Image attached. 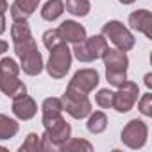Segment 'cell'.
Here are the masks:
<instances>
[{
    "mask_svg": "<svg viewBox=\"0 0 152 152\" xmlns=\"http://www.w3.org/2000/svg\"><path fill=\"white\" fill-rule=\"evenodd\" d=\"M43 127L45 132L41 136V150H54L59 148L64 141L70 140L72 127L66 124V120L61 115L56 116H43Z\"/></svg>",
    "mask_w": 152,
    "mask_h": 152,
    "instance_id": "1",
    "label": "cell"
},
{
    "mask_svg": "<svg viewBox=\"0 0 152 152\" xmlns=\"http://www.w3.org/2000/svg\"><path fill=\"white\" fill-rule=\"evenodd\" d=\"M102 59L106 64V77H107L109 84H113L116 88L122 86L127 81V66H129V59H127L125 52L107 47Z\"/></svg>",
    "mask_w": 152,
    "mask_h": 152,
    "instance_id": "2",
    "label": "cell"
},
{
    "mask_svg": "<svg viewBox=\"0 0 152 152\" xmlns=\"http://www.w3.org/2000/svg\"><path fill=\"white\" fill-rule=\"evenodd\" d=\"M61 104H63V111H66L75 120H83L91 113V102L88 99V93L75 90L72 86L66 88V91L61 99Z\"/></svg>",
    "mask_w": 152,
    "mask_h": 152,
    "instance_id": "3",
    "label": "cell"
},
{
    "mask_svg": "<svg viewBox=\"0 0 152 152\" xmlns=\"http://www.w3.org/2000/svg\"><path fill=\"white\" fill-rule=\"evenodd\" d=\"M106 48H107V41L102 34H99V36L86 38L81 43H75L72 56H75L81 63H91L95 59H100L104 56Z\"/></svg>",
    "mask_w": 152,
    "mask_h": 152,
    "instance_id": "4",
    "label": "cell"
},
{
    "mask_svg": "<svg viewBox=\"0 0 152 152\" xmlns=\"http://www.w3.org/2000/svg\"><path fill=\"white\" fill-rule=\"evenodd\" d=\"M72 66V50L68 48L66 41L59 43L50 50V59L47 63V72L52 79H63Z\"/></svg>",
    "mask_w": 152,
    "mask_h": 152,
    "instance_id": "5",
    "label": "cell"
},
{
    "mask_svg": "<svg viewBox=\"0 0 152 152\" xmlns=\"http://www.w3.org/2000/svg\"><path fill=\"white\" fill-rule=\"evenodd\" d=\"M102 36L106 38V39H109L118 50H122V52H129L132 47H134V43H136V39H134V36L131 34V31H127L125 27H124V23H120L118 20H111V22H107V23H104V27H102Z\"/></svg>",
    "mask_w": 152,
    "mask_h": 152,
    "instance_id": "6",
    "label": "cell"
},
{
    "mask_svg": "<svg viewBox=\"0 0 152 152\" xmlns=\"http://www.w3.org/2000/svg\"><path fill=\"white\" fill-rule=\"evenodd\" d=\"M147 136H148L147 124L138 120V118L131 120L122 131V141L129 148H141L145 145V141H147Z\"/></svg>",
    "mask_w": 152,
    "mask_h": 152,
    "instance_id": "7",
    "label": "cell"
},
{
    "mask_svg": "<svg viewBox=\"0 0 152 152\" xmlns=\"http://www.w3.org/2000/svg\"><path fill=\"white\" fill-rule=\"evenodd\" d=\"M138 95H140L138 84H134V83H131V81H125L122 86H118V91L115 93L113 107H115L118 113H127V111H131L132 106L136 104Z\"/></svg>",
    "mask_w": 152,
    "mask_h": 152,
    "instance_id": "8",
    "label": "cell"
},
{
    "mask_svg": "<svg viewBox=\"0 0 152 152\" xmlns=\"http://www.w3.org/2000/svg\"><path fill=\"white\" fill-rule=\"evenodd\" d=\"M68 86H72L75 90H81L84 93H90L99 86V72L93 68H83V70L73 73V77H72Z\"/></svg>",
    "mask_w": 152,
    "mask_h": 152,
    "instance_id": "9",
    "label": "cell"
},
{
    "mask_svg": "<svg viewBox=\"0 0 152 152\" xmlns=\"http://www.w3.org/2000/svg\"><path fill=\"white\" fill-rule=\"evenodd\" d=\"M13 113L20 120H31L38 113V106H36L34 99H31L25 93V95H20V97L13 99Z\"/></svg>",
    "mask_w": 152,
    "mask_h": 152,
    "instance_id": "10",
    "label": "cell"
},
{
    "mask_svg": "<svg viewBox=\"0 0 152 152\" xmlns=\"http://www.w3.org/2000/svg\"><path fill=\"white\" fill-rule=\"evenodd\" d=\"M57 31L61 32V36H63V39H64L66 43H73V45H75V43H81V41H84V39L88 38V36H86V29H84L81 23L73 22V20L63 22Z\"/></svg>",
    "mask_w": 152,
    "mask_h": 152,
    "instance_id": "11",
    "label": "cell"
},
{
    "mask_svg": "<svg viewBox=\"0 0 152 152\" xmlns=\"http://www.w3.org/2000/svg\"><path fill=\"white\" fill-rule=\"evenodd\" d=\"M129 27L138 31V32H143L148 39H152V15H150V11L140 9V11L131 13Z\"/></svg>",
    "mask_w": 152,
    "mask_h": 152,
    "instance_id": "12",
    "label": "cell"
},
{
    "mask_svg": "<svg viewBox=\"0 0 152 152\" xmlns=\"http://www.w3.org/2000/svg\"><path fill=\"white\" fill-rule=\"evenodd\" d=\"M20 61H22V70H23V73H27V75H38V73H41V70H43V57H41V54H39V50H38V47L36 48H32V50H29V52H25L22 57H20Z\"/></svg>",
    "mask_w": 152,
    "mask_h": 152,
    "instance_id": "13",
    "label": "cell"
},
{
    "mask_svg": "<svg viewBox=\"0 0 152 152\" xmlns=\"http://www.w3.org/2000/svg\"><path fill=\"white\" fill-rule=\"evenodd\" d=\"M38 2L39 0H15L9 7L13 20H27L38 9Z\"/></svg>",
    "mask_w": 152,
    "mask_h": 152,
    "instance_id": "14",
    "label": "cell"
},
{
    "mask_svg": "<svg viewBox=\"0 0 152 152\" xmlns=\"http://www.w3.org/2000/svg\"><path fill=\"white\" fill-rule=\"evenodd\" d=\"M0 91L11 99H16L20 95H25L27 88L22 81H18V77H0Z\"/></svg>",
    "mask_w": 152,
    "mask_h": 152,
    "instance_id": "15",
    "label": "cell"
},
{
    "mask_svg": "<svg viewBox=\"0 0 152 152\" xmlns=\"http://www.w3.org/2000/svg\"><path fill=\"white\" fill-rule=\"evenodd\" d=\"M64 13V2L63 0H48V2L41 7V18L47 22L57 20Z\"/></svg>",
    "mask_w": 152,
    "mask_h": 152,
    "instance_id": "16",
    "label": "cell"
},
{
    "mask_svg": "<svg viewBox=\"0 0 152 152\" xmlns=\"http://www.w3.org/2000/svg\"><path fill=\"white\" fill-rule=\"evenodd\" d=\"M11 38H13V43L25 41V39L32 38V32H31L27 20H15V23L11 27Z\"/></svg>",
    "mask_w": 152,
    "mask_h": 152,
    "instance_id": "17",
    "label": "cell"
},
{
    "mask_svg": "<svg viewBox=\"0 0 152 152\" xmlns=\"http://www.w3.org/2000/svg\"><path fill=\"white\" fill-rule=\"evenodd\" d=\"M88 131L91 134H100L106 131L107 127V116L102 113V111H95V113H90V118H88V124H86Z\"/></svg>",
    "mask_w": 152,
    "mask_h": 152,
    "instance_id": "18",
    "label": "cell"
},
{
    "mask_svg": "<svg viewBox=\"0 0 152 152\" xmlns=\"http://www.w3.org/2000/svg\"><path fill=\"white\" fill-rule=\"evenodd\" d=\"M18 122L6 116V115H0V140H9L18 132Z\"/></svg>",
    "mask_w": 152,
    "mask_h": 152,
    "instance_id": "19",
    "label": "cell"
},
{
    "mask_svg": "<svg viewBox=\"0 0 152 152\" xmlns=\"http://www.w3.org/2000/svg\"><path fill=\"white\" fill-rule=\"evenodd\" d=\"M64 9L73 16H86L91 9V4L90 0H66Z\"/></svg>",
    "mask_w": 152,
    "mask_h": 152,
    "instance_id": "20",
    "label": "cell"
},
{
    "mask_svg": "<svg viewBox=\"0 0 152 152\" xmlns=\"http://www.w3.org/2000/svg\"><path fill=\"white\" fill-rule=\"evenodd\" d=\"M59 150H63V152H70V150H86V152H91L93 147H91L90 141H86L83 138H72V140L64 141L59 147Z\"/></svg>",
    "mask_w": 152,
    "mask_h": 152,
    "instance_id": "21",
    "label": "cell"
},
{
    "mask_svg": "<svg viewBox=\"0 0 152 152\" xmlns=\"http://www.w3.org/2000/svg\"><path fill=\"white\" fill-rule=\"evenodd\" d=\"M18 73H20V66L16 64L15 59L4 57L0 61V77H18Z\"/></svg>",
    "mask_w": 152,
    "mask_h": 152,
    "instance_id": "22",
    "label": "cell"
},
{
    "mask_svg": "<svg viewBox=\"0 0 152 152\" xmlns=\"http://www.w3.org/2000/svg\"><path fill=\"white\" fill-rule=\"evenodd\" d=\"M41 109H43V116H56V115H61V111H63L61 99H56V97L45 99Z\"/></svg>",
    "mask_w": 152,
    "mask_h": 152,
    "instance_id": "23",
    "label": "cell"
},
{
    "mask_svg": "<svg viewBox=\"0 0 152 152\" xmlns=\"http://www.w3.org/2000/svg\"><path fill=\"white\" fill-rule=\"evenodd\" d=\"M64 39H63V36H61V32L57 31V29H48V31H45L43 32V45L48 48V50H52L54 47H57L59 43H63Z\"/></svg>",
    "mask_w": 152,
    "mask_h": 152,
    "instance_id": "24",
    "label": "cell"
},
{
    "mask_svg": "<svg viewBox=\"0 0 152 152\" xmlns=\"http://www.w3.org/2000/svg\"><path fill=\"white\" fill-rule=\"evenodd\" d=\"M38 150H41V136H38L36 132H31L25 138L23 145L20 147V152H38Z\"/></svg>",
    "mask_w": 152,
    "mask_h": 152,
    "instance_id": "25",
    "label": "cell"
},
{
    "mask_svg": "<svg viewBox=\"0 0 152 152\" xmlns=\"http://www.w3.org/2000/svg\"><path fill=\"white\" fill-rule=\"evenodd\" d=\"M95 102L97 106L100 107H113V102H115V91L111 90H100L97 95H95Z\"/></svg>",
    "mask_w": 152,
    "mask_h": 152,
    "instance_id": "26",
    "label": "cell"
},
{
    "mask_svg": "<svg viewBox=\"0 0 152 152\" xmlns=\"http://www.w3.org/2000/svg\"><path fill=\"white\" fill-rule=\"evenodd\" d=\"M138 109L145 115V116H152V95L145 93L141 97V100L138 102Z\"/></svg>",
    "mask_w": 152,
    "mask_h": 152,
    "instance_id": "27",
    "label": "cell"
},
{
    "mask_svg": "<svg viewBox=\"0 0 152 152\" xmlns=\"http://www.w3.org/2000/svg\"><path fill=\"white\" fill-rule=\"evenodd\" d=\"M9 9L7 0H0V15H6V11Z\"/></svg>",
    "mask_w": 152,
    "mask_h": 152,
    "instance_id": "28",
    "label": "cell"
},
{
    "mask_svg": "<svg viewBox=\"0 0 152 152\" xmlns=\"http://www.w3.org/2000/svg\"><path fill=\"white\" fill-rule=\"evenodd\" d=\"M7 48H9V43L4 41V39H0V56H2L4 52H7Z\"/></svg>",
    "mask_w": 152,
    "mask_h": 152,
    "instance_id": "29",
    "label": "cell"
},
{
    "mask_svg": "<svg viewBox=\"0 0 152 152\" xmlns=\"http://www.w3.org/2000/svg\"><path fill=\"white\" fill-rule=\"evenodd\" d=\"M4 31H6V16L0 15V34H4Z\"/></svg>",
    "mask_w": 152,
    "mask_h": 152,
    "instance_id": "30",
    "label": "cell"
},
{
    "mask_svg": "<svg viewBox=\"0 0 152 152\" xmlns=\"http://www.w3.org/2000/svg\"><path fill=\"white\" fill-rule=\"evenodd\" d=\"M145 84H147V88H150V86H152V75H150V73H147V75H145Z\"/></svg>",
    "mask_w": 152,
    "mask_h": 152,
    "instance_id": "31",
    "label": "cell"
},
{
    "mask_svg": "<svg viewBox=\"0 0 152 152\" xmlns=\"http://www.w3.org/2000/svg\"><path fill=\"white\" fill-rule=\"evenodd\" d=\"M118 2H120V4H124V6H129V4H132V2H134V0H118Z\"/></svg>",
    "mask_w": 152,
    "mask_h": 152,
    "instance_id": "32",
    "label": "cell"
}]
</instances>
